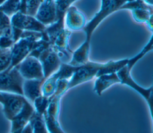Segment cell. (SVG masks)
Wrapping results in <instances>:
<instances>
[{"label": "cell", "instance_id": "cell-27", "mask_svg": "<svg viewBox=\"0 0 153 133\" xmlns=\"http://www.w3.org/2000/svg\"><path fill=\"white\" fill-rule=\"evenodd\" d=\"M50 97L41 95L36 97L33 102V107L35 110L39 114L42 115L46 110L49 103H50Z\"/></svg>", "mask_w": 153, "mask_h": 133}, {"label": "cell", "instance_id": "cell-35", "mask_svg": "<svg viewBox=\"0 0 153 133\" xmlns=\"http://www.w3.org/2000/svg\"><path fill=\"white\" fill-rule=\"evenodd\" d=\"M1 33H2V30H0V36H1Z\"/></svg>", "mask_w": 153, "mask_h": 133}, {"label": "cell", "instance_id": "cell-34", "mask_svg": "<svg viewBox=\"0 0 153 133\" xmlns=\"http://www.w3.org/2000/svg\"><path fill=\"white\" fill-rule=\"evenodd\" d=\"M2 50H2V49H1V48H0V53L2 52Z\"/></svg>", "mask_w": 153, "mask_h": 133}, {"label": "cell", "instance_id": "cell-1", "mask_svg": "<svg viewBox=\"0 0 153 133\" xmlns=\"http://www.w3.org/2000/svg\"><path fill=\"white\" fill-rule=\"evenodd\" d=\"M42 32L23 30L20 38L11 47V61L8 69L20 63L32 50L34 42L40 39Z\"/></svg>", "mask_w": 153, "mask_h": 133}, {"label": "cell", "instance_id": "cell-29", "mask_svg": "<svg viewBox=\"0 0 153 133\" xmlns=\"http://www.w3.org/2000/svg\"><path fill=\"white\" fill-rule=\"evenodd\" d=\"M11 61V48L5 49L0 53V72L9 67Z\"/></svg>", "mask_w": 153, "mask_h": 133}, {"label": "cell", "instance_id": "cell-9", "mask_svg": "<svg viewBox=\"0 0 153 133\" xmlns=\"http://www.w3.org/2000/svg\"><path fill=\"white\" fill-rule=\"evenodd\" d=\"M4 97L3 111L6 118L11 120L22 109L27 101L22 95L2 92Z\"/></svg>", "mask_w": 153, "mask_h": 133}, {"label": "cell", "instance_id": "cell-23", "mask_svg": "<svg viewBox=\"0 0 153 133\" xmlns=\"http://www.w3.org/2000/svg\"><path fill=\"white\" fill-rule=\"evenodd\" d=\"M77 66H74L69 63H61L58 70L54 72L57 76L58 80L59 79H70L74 72H75Z\"/></svg>", "mask_w": 153, "mask_h": 133}, {"label": "cell", "instance_id": "cell-14", "mask_svg": "<svg viewBox=\"0 0 153 133\" xmlns=\"http://www.w3.org/2000/svg\"><path fill=\"white\" fill-rule=\"evenodd\" d=\"M45 79H25L23 83V96L29 102L33 103L34 100L42 95L41 86Z\"/></svg>", "mask_w": 153, "mask_h": 133}, {"label": "cell", "instance_id": "cell-12", "mask_svg": "<svg viewBox=\"0 0 153 133\" xmlns=\"http://www.w3.org/2000/svg\"><path fill=\"white\" fill-rule=\"evenodd\" d=\"M34 110L33 106L27 100L22 109L11 120V132H21L24 126L29 122Z\"/></svg>", "mask_w": 153, "mask_h": 133}, {"label": "cell", "instance_id": "cell-21", "mask_svg": "<svg viewBox=\"0 0 153 133\" xmlns=\"http://www.w3.org/2000/svg\"><path fill=\"white\" fill-rule=\"evenodd\" d=\"M20 0H5L0 4V11L11 18L16 13L20 11Z\"/></svg>", "mask_w": 153, "mask_h": 133}, {"label": "cell", "instance_id": "cell-8", "mask_svg": "<svg viewBox=\"0 0 153 133\" xmlns=\"http://www.w3.org/2000/svg\"><path fill=\"white\" fill-rule=\"evenodd\" d=\"M120 83L125 84L134 89L136 92L139 93L146 101L148 106L150 107L151 112H152V86L148 88H143L139 85L131 78L130 75V70H129L126 65L117 72Z\"/></svg>", "mask_w": 153, "mask_h": 133}, {"label": "cell", "instance_id": "cell-30", "mask_svg": "<svg viewBox=\"0 0 153 133\" xmlns=\"http://www.w3.org/2000/svg\"><path fill=\"white\" fill-rule=\"evenodd\" d=\"M69 79H59L57 81V86L53 95L62 96L68 90Z\"/></svg>", "mask_w": 153, "mask_h": 133}, {"label": "cell", "instance_id": "cell-19", "mask_svg": "<svg viewBox=\"0 0 153 133\" xmlns=\"http://www.w3.org/2000/svg\"><path fill=\"white\" fill-rule=\"evenodd\" d=\"M15 42L13 27L11 24L2 30L0 36V48L2 50L10 48Z\"/></svg>", "mask_w": 153, "mask_h": 133}, {"label": "cell", "instance_id": "cell-32", "mask_svg": "<svg viewBox=\"0 0 153 133\" xmlns=\"http://www.w3.org/2000/svg\"><path fill=\"white\" fill-rule=\"evenodd\" d=\"M21 132L22 133H33V129L31 124L29 122L24 126L23 129L22 130Z\"/></svg>", "mask_w": 153, "mask_h": 133}, {"label": "cell", "instance_id": "cell-4", "mask_svg": "<svg viewBox=\"0 0 153 133\" xmlns=\"http://www.w3.org/2000/svg\"><path fill=\"white\" fill-rule=\"evenodd\" d=\"M50 97L49 104L43 113L48 132L51 133L63 132L58 122L60 110V100L62 96L52 95Z\"/></svg>", "mask_w": 153, "mask_h": 133}, {"label": "cell", "instance_id": "cell-26", "mask_svg": "<svg viewBox=\"0 0 153 133\" xmlns=\"http://www.w3.org/2000/svg\"><path fill=\"white\" fill-rule=\"evenodd\" d=\"M42 1L43 0H25L23 8L20 12L35 17Z\"/></svg>", "mask_w": 153, "mask_h": 133}, {"label": "cell", "instance_id": "cell-6", "mask_svg": "<svg viewBox=\"0 0 153 133\" xmlns=\"http://www.w3.org/2000/svg\"><path fill=\"white\" fill-rule=\"evenodd\" d=\"M16 66L25 79H45L41 63L33 56L27 55Z\"/></svg>", "mask_w": 153, "mask_h": 133}, {"label": "cell", "instance_id": "cell-2", "mask_svg": "<svg viewBox=\"0 0 153 133\" xmlns=\"http://www.w3.org/2000/svg\"><path fill=\"white\" fill-rule=\"evenodd\" d=\"M128 1L129 0H101L100 10L82 29L85 34V40L90 42L92 34L99 24L110 14L120 10L121 7Z\"/></svg>", "mask_w": 153, "mask_h": 133}, {"label": "cell", "instance_id": "cell-17", "mask_svg": "<svg viewBox=\"0 0 153 133\" xmlns=\"http://www.w3.org/2000/svg\"><path fill=\"white\" fill-rule=\"evenodd\" d=\"M90 48V42L84 41L81 45L72 52L69 64L74 66H79L88 61V55Z\"/></svg>", "mask_w": 153, "mask_h": 133}, {"label": "cell", "instance_id": "cell-7", "mask_svg": "<svg viewBox=\"0 0 153 133\" xmlns=\"http://www.w3.org/2000/svg\"><path fill=\"white\" fill-rule=\"evenodd\" d=\"M11 24L22 30L42 32L46 26L38 20L34 16L27 15L20 11L16 13L11 18Z\"/></svg>", "mask_w": 153, "mask_h": 133}, {"label": "cell", "instance_id": "cell-24", "mask_svg": "<svg viewBox=\"0 0 153 133\" xmlns=\"http://www.w3.org/2000/svg\"><path fill=\"white\" fill-rule=\"evenodd\" d=\"M152 50V35H151L147 44L145 45V47L137 54H136L134 57L131 58H128V61L126 64L128 69L131 71L132 67L136 63V62L140 59H141L148 52L151 51Z\"/></svg>", "mask_w": 153, "mask_h": 133}, {"label": "cell", "instance_id": "cell-16", "mask_svg": "<svg viewBox=\"0 0 153 133\" xmlns=\"http://www.w3.org/2000/svg\"><path fill=\"white\" fill-rule=\"evenodd\" d=\"M120 83V80L117 73L102 75L97 77L94 86V91L99 95L101 96L103 91L109 88L112 85Z\"/></svg>", "mask_w": 153, "mask_h": 133}, {"label": "cell", "instance_id": "cell-10", "mask_svg": "<svg viewBox=\"0 0 153 133\" xmlns=\"http://www.w3.org/2000/svg\"><path fill=\"white\" fill-rule=\"evenodd\" d=\"M38 60L41 63L45 79L56 72L62 63L60 57L52 45L39 57Z\"/></svg>", "mask_w": 153, "mask_h": 133}, {"label": "cell", "instance_id": "cell-25", "mask_svg": "<svg viewBox=\"0 0 153 133\" xmlns=\"http://www.w3.org/2000/svg\"><path fill=\"white\" fill-rule=\"evenodd\" d=\"M134 20L138 23H146L153 15V10L144 8L135 9L131 10Z\"/></svg>", "mask_w": 153, "mask_h": 133}, {"label": "cell", "instance_id": "cell-20", "mask_svg": "<svg viewBox=\"0 0 153 133\" xmlns=\"http://www.w3.org/2000/svg\"><path fill=\"white\" fill-rule=\"evenodd\" d=\"M29 122L32 125L33 132L34 133H47L48 132L43 115L38 113L35 110Z\"/></svg>", "mask_w": 153, "mask_h": 133}, {"label": "cell", "instance_id": "cell-22", "mask_svg": "<svg viewBox=\"0 0 153 133\" xmlns=\"http://www.w3.org/2000/svg\"><path fill=\"white\" fill-rule=\"evenodd\" d=\"M58 78L54 73L48 78L45 79L41 86L42 95L46 97H50L55 92Z\"/></svg>", "mask_w": 153, "mask_h": 133}, {"label": "cell", "instance_id": "cell-3", "mask_svg": "<svg viewBox=\"0 0 153 133\" xmlns=\"http://www.w3.org/2000/svg\"><path fill=\"white\" fill-rule=\"evenodd\" d=\"M24 80L16 66L7 69L0 72V92L23 95L22 87Z\"/></svg>", "mask_w": 153, "mask_h": 133}, {"label": "cell", "instance_id": "cell-5", "mask_svg": "<svg viewBox=\"0 0 153 133\" xmlns=\"http://www.w3.org/2000/svg\"><path fill=\"white\" fill-rule=\"evenodd\" d=\"M103 63L88 61L86 63L77 66V68L69 80L68 89L96 77L97 71Z\"/></svg>", "mask_w": 153, "mask_h": 133}, {"label": "cell", "instance_id": "cell-31", "mask_svg": "<svg viewBox=\"0 0 153 133\" xmlns=\"http://www.w3.org/2000/svg\"><path fill=\"white\" fill-rule=\"evenodd\" d=\"M11 25L10 17L0 11V30H2L5 27Z\"/></svg>", "mask_w": 153, "mask_h": 133}, {"label": "cell", "instance_id": "cell-18", "mask_svg": "<svg viewBox=\"0 0 153 133\" xmlns=\"http://www.w3.org/2000/svg\"><path fill=\"white\" fill-rule=\"evenodd\" d=\"M128 61V58H125L118 61H109L106 63H103L97 72L96 77L105 74L117 73L120 69L125 66Z\"/></svg>", "mask_w": 153, "mask_h": 133}, {"label": "cell", "instance_id": "cell-11", "mask_svg": "<svg viewBox=\"0 0 153 133\" xmlns=\"http://www.w3.org/2000/svg\"><path fill=\"white\" fill-rule=\"evenodd\" d=\"M56 6L54 0H43L35 17L45 26H48L56 20Z\"/></svg>", "mask_w": 153, "mask_h": 133}, {"label": "cell", "instance_id": "cell-28", "mask_svg": "<svg viewBox=\"0 0 153 133\" xmlns=\"http://www.w3.org/2000/svg\"><path fill=\"white\" fill-rule=\"evenodd\" d=\"M77 0H59L55 1L56 6V20L65 18L66 12L68 8Z\"/></svg>", "mask_w": 153, "mask_h": 133}, {"label": "cell", "instance_id": "cell-13", "mask_svg": "<svg viewBox=\"0 0 153 133\" xmlns=\"http://www.w3.org/2000/svg\"><path fill=\"white\" fill-rule=\"evenodd\" d=\"M65 20L67 28L70 30H81L86 24L84 15L73 5L70 6L67 10Z\"/></svg>", "mask_w": 153, "mask_h": 133}, {"label": "cell", "instance_id": "cell-15", "mask_svg": "<svg viewBox=\"0 0 153 133\" xmlns=\"http://www.w3.org/2000/svg\"><path fill=\"white\" fill-rule=\"evenodd\" d=\"M71 32L68 29H63L57 36L53 44V49L57 52L61 58L62 57H69V54L72 52L69 47V39Z\"/></svg>", "mask_w": 153, "mask_h": 133}, {"label": "cell", "instance_id": "cell-33", "mask_svg": "<svg viewBox=\"0 0 153 133\" xmlns=\"http://www.w3.org/2000/svg\"><path fill=\"white\" fill-rule=\"evenodd\" d=\"M3 101H4V97H3L2 92H0V103L1 104H2Z\"/></svg>", "mask_w": 153, "mask_h": 133}]
</instances>
